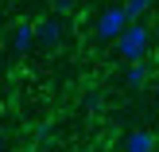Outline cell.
Listing matches in <instances>:
<instances>
[{
  "instance_id": "6da1fadb",
  "label": "cell",
  "mask_w": 159,
  "mask_h": 152,
  "mask_svg": "<svg viewBox=\"0 0 159 152\" xmlns=\"http://www.w3.org/2000/svg\"><path fill=\"white\" fill-rule=\"evenodd\" d=\"M148 43H152V31H148L144 23H128V27H124V35L116 39V55H120L124 62H144Z\"/></svg>"
},
{
  "instance_id": "7a4b0ae2",
  "label": "cell",
  "mask_w": 159,
  "mask_h": 152,
  "mask_svg": "<svg viewBox=\"0 0 159 152\" xmlns=\"http://www.w3.org/2000/svg\"><path fill=\"white\" fill-rule=\"evenodd\" d=\"M128 12H124V4L116 8H105V12L97 16V23H93V35H97V43H116V39L124 35V27H128Z\"/></svg>"
},
{
  "instance_id": "3957f363",
  "label": "cell",
  "mask_w": 159,
  "mask_h": 152,
  "mask_svg": "<svg viewBox=\"0 0 159 152\" xmlns=\"http://www.w3.org/2000/svg\"><path fill=\"white\" fill-rule=\"evenodd\" d=\"M35 39H39V47L54 51V47L62 43V20H43V23H35Z\"/></svg>"
},
{
  "instance_id": "277c9868",
  "label": "cell",
  "mask_w": 159,
  "mask_h": 152,
  "mask_svg": "<svg viewBox=\"0 0 159 152\" xmlns=\"http://www.w3.org/2000/svg\"><path fill=\"white\" fill-rule=\"evenodd\" d=\"M35 43H39V39H35V23H16V27H12V51L16 55H27Z\"/></svg>"
},
{
  "instance_id": "5b68a950",
  "label": "cell",
  "mask_w": 159,
  "mask_h": 152,
  "mask_svg": "<svg viewBox=\"0 0 159 152\" xmlns=\"http://www.w3.org/2000/svg\"><path fill=\"white\" fill-rule=\"evenodd\" d=\"M124 152H155V137L148 129H132L124 137Z\"/></svg>"
},
{
  "instance_id": "8992f818",
  "label": "cell",
  "mask_w": 159,
  "mask_h": 152,
  "mask_svg": "<svg viewBox=\"0 0 159 152\" xmlns=\"http://www.w3.org/2000/svg\"><path fill=\"white\" fill-rule=\"evenodd\" d=\"M124 82H128L132 90H140V86L148 82V62H128V74H124Z\"/></svg>"
},
{
  "instance_id": "52a82bcc",
  "label": "cell",
  "mask_w": 159,
  "mask_h": 152,
  "mask_svg": "<svg viewBox=\"0 0 159 152\" xmlns=\"http://www.w3.org/2000/svg\"><path fill=\"white\" fill-rule=\"evenodd\" d=\"M152 4H155V0H124V12H128V20H132V23H140V16H144Z\"/></svg>"
},
{
  "instance_id": "ba28073f",
  "label": "cell",
  "mask_w": 159,
  "mask_h": 152,
  "mask_svg": "<svg viewBox=\"0 0 159 152\" xmlns=\"http://www.w3.org/2000/svg\"><path fill=\"white\" fill-rule=\"evenodd\" d=\"M74 8V0H54V12H70Z\"/></svg>"
},
{
  "instance_id": "9c48e42d",
  "label": "cell",
  "mask_w": 159,
  "mask_h": 152,
  "mask_svg": "<svg viewBox=\"0 0 159 152\" xmlns=\"http://www.w3.org/2000/svg\"><path fill=\"white\" fill-rule=\"evenodd\" d=\"M155 101H159V82H155Z\"/></svg>"
},
{
  "instance_id": "30bf717a",
  "label": "cell",
  "mask_w": 159,
  "mask_h": 152,
  "mask_svg": "<svg viewBox=\"0 0 159 152\" xmlns=\"http://www.w3.org/2000/svg\"><path fill=\"white\" fill-rule=\"evenodd\" d=\"M0 152H4V140H0Z\"/></svg>"
}]
</instances>
